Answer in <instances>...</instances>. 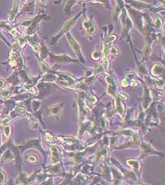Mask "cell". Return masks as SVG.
Instances as JSON below:
<instances>
[{
    "mask_svg": "<svg viewBox=\"0 0 165 185\" xmlns=\"http://www.w3.org/2000/svg\"><path fill=\"white\" fill-rule=\"evenodd\" d=\"M82 14V12H80L79 14H78L77 15L75 16L74 17H72V19H69L68 21H67L66 22L64 25L63 26V27L61 29V30L58 32V34H56V36H55L52 39V43H56L58 42V39L60 38L61 36H63L66 33H68L69 32V30L73 27V26L74 25L76 22L77 21V19L79 18V17L81 16V15Z\"/></svg>",
    "mask_w": 165,
    "mask_h": 185,
    "instance_id": "cell-1",
    "label": "cell"
},
{
    "mask_svg": "<svg viewBox=\"0 0 165 185\" xmlns=\"http://www.w3.org/2000/svg\"><path fill=\"white\" fill-rule=\"evenodd\" d=\"M66 35L68 37V39L69 43L70 44V46L71 48L72 49V51H73L77 55V56L79 57V58L80 59V60L82 61V62H84V59L83 58L82 54L81 52V50H80V46L78 44V43L75 41V39L72 37V36L71 35V34H69V32L66 33Z\"/></svg>",
    "mask_w": 165,
    "mask_h": 185,
    "instance_id": "cell-2",
    "label": "cell"
},
{
    "mask_svg": "<svg viewBox=\"0 0 165 185\" xmlns=\"http://www.w3.org/2000/svg\"><path fill=\"white\" fill-rule=\"evenodd\" d=\"M82 26L84 30L86 31L89 35H94L97 31V29L95 25L94 22L92 18H90L89 20L84 19L82 23Z\"/></svg>",
    "mask_w": 165,
    "mask_h": 185,
    "instance_id": "cell-3",
    "label": "cell"
},
{
    "mask_svg": "<svg viewBox=\"0 0 165 185\" xmlns=\"http://www.w3.org/2000/svg\"><path fill=\"white\" fill-rule=\"evenodd\" d=\"M51 57H54L51 58L52 59H55V61L57 62H59V63H63V62H74L76 61L73 60V59H71L69 56H68L67 55H62V56H53V55H51Z\"/></svg>",
    "mask_w": 165,
    "mask_h": 185,
    "instance_id": "cell-4",
    "label": "cell"
},
{
    "mask_svg": "<svg viewBox=\"0 0 165 185\" xmlns=\"http://www.w3.org/2000/svg\"><path fill=\"white\" fill-rule=\"evenodd\" d=\"M162 24H163V21L161 18L160 16H157L155 19V27L157 29V30L159 31L161 29Z\"/></svg>",
    "mask_w": 165,
    "mask_h": 185,
    "instance_id": "cell-5",
    "label": "cell"
},
{
    "mask_svg": "<svg viewBox=\"0 0 165 185\" xmlns=\"http://www.w3.org/2000/svg\"><path fill=\"white\" fill-rule=\"evenodd\" d=\"M94 3H100L104 4L107 8L110 7V2L108 0H92Z\"/></svg>",
    "mask_w": 165,
    "mask_h": 185,
    "instance_id": "cell-6",
    "label": "cell"
},
{
    "mask_svg": "<svg viewBox=\"0 0 165 185\" xmlns=\"http://www.w3.org/2000/svg\"><path fill=\"white\" fill-rule=\"evenodd\" d=\"M41 1H42V3H44L45 2H46V1H47V0H41Z\"/></svg>",
    "mask_w": 165,
    "mask_h": 185,
    "instance_id": "cell-7",
    "label": "cell"
}]
</instances>
